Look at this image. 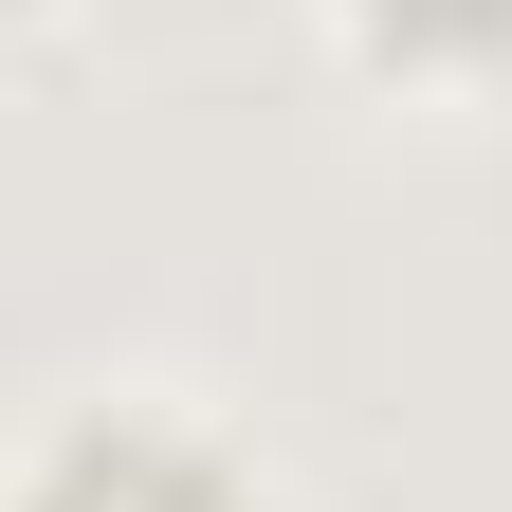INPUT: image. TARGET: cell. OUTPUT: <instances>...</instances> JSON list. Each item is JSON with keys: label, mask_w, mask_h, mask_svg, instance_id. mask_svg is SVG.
Wrapping results in <instances>:
<instances>
[{"label": "cell", "mask_w": 512, "mask_h": 512, "mask_svg": "<svg viewBox=\"0 0 512 512\" xmlns=\"http://www.w3.org/2000/svg\"><path fill=\"white\" fill-rule=\"evenodd\" d=\"M366 74H421V92H458V74H512V0H330Z\"/></svg>", "instance_id": "2"}, {"label": "cell", "mask_w": 512, "mask_h": 512, "mask_svg": "<svg viewBox=\"0 0 512 512\" xmlns=\"http://www.w3.org/2000/svg\"><path fill=\"white\" fill-rule=\"evenodd\" d=\"M0 512H293V494L256 476L238 421L165 403V384H92L0 458Z\"/></svg>", "instance_id": "1"}]
</instances>
